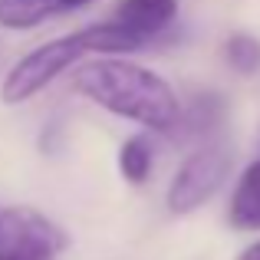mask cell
<instances>
[{"instance_id":"cell-5","label":"cell","mask_w":260,"mask_h":260,"mask_svg":"<svg viewBox=\"0 0 260 260\" xmlns=\"http://www.w3.org/2000/svg\"><path fill=\"white\" fill-rule=\"evenodd\" d=\"M178 17V0H119L115 7V26L135 37L142 46L152 37L165 33Z\"/></svg>"},{"instance_id":"cell-10","label":"cell","mask_w":260,"mask_h":260,"mask_svg":"<svg viewBox=\"0 0 260 260\" xmlns=\"http://www.w3.org/2000/svg\"><path fill=\"white\" fill-rule=\"evenodd\" d=\"M224 53H228V63L244 76L260 70V40L250 37V33H234L224 46Z\"/></svg>"},{"instance_id":"cell-1","label":"cell","mask_w":260,"mask_h":260,"mask_svg":"<svg viewBox=\"0 0 260 260\" xmlns=\"http://www.w3.org/2000/svg\"><path fill=\"white\" fill-rule=\"evenodd\" d=\"M73 89L106 112L139 122L155 132H172L178 125V115H181L172 86L158 73L132 63V59L102 56L79 63L73 70Z\"/></svg>"},{"instance_id":"cell-9","label":"cell","mask_w":260,"mask_h":260,"mask_svg":"<svg viewBox=\"0 0 260 260\" xmlns=\"http://www.w3.org/2000/svg\"><path fill=\"white\" fill-rule=\"evenodd\" d=\"M119 172L128 184H145L152 175V145H148L142 135L128 139L119 148Z\"/></svg>"},{"instance_id":"cell-4","label":"cell","mask_w":260,"mask_h":260,"mask_svg":"<svg viewBox=\"0 0 260 260\" xmlns=\"http://www.w3.org/2000/svg\"><path fill=\"white\" fill-rule=\"evenodd\" d=\"M66 234L37 208L0 211V260H56Z\"/></svg>"},{"instance_id":"cell-2","label":"cell","mask_w":260,"mask_h":260,"mask_svg":"<svg viewBox=\"0 0 260 260\" xmlns=\"http://www.w3.org/2000/svg\"><path fill=\"white\" fill-rule=\"evenodd\" d=\"M139 46H142L139 40L128 37L115 23H99V26L76 30L70 37H56L50 43L30 50L20 63H13L0 95H4L7 106H20V102L40 95L53 79L63 76L66 70H73L83 56H119V53H132Z\"/></svg>"},{"instance_id":"cell-12","label":"cell","mask_w":260,"mask_h":260,"mask_svg":"<svg viewBox=\"0 0 260 260\" xmlns=\"http://www.w3.org/2000/svg\"><path fill=\"white\" fill-rule=\"evenodd\" d=\"M237 260H260V241H257V244H250V247L244 250V254L237 257Z\"/></svg>"},{"instance_id":"cell-11","label":"cell","mask_w":260,"mask_h":260,"mask_svg":"<svg viewBox=\"0 0 260 260\" xmlns=\"http://www.w3.org/2000/svg\"><path fill=\"white\" fill-rule=\"evenodd\" d=\"M53 4H56L59 13H66V10H83V7H89L92 0H53Z\"/></svg>"},{"instance_id":"cell-7","label":"cell","mask_w":260,"mask_h":260,"mask_svg":"<svg viewBox=\"0 0 260 260\" xmlns=\"http://www.w3.org/2000/svg\"><path fill=\"white\" fill-rule=\"evenodd\" d=\"M231 228L247 231V234L260 231V161H254L241 175V181L234 188V198H231Z\"/></svg>"},{"instance_id":"cell-6","label":"cell","mask_w":260,"mask_h":260,"mask_svg":"<svg viewBox=\"0 0 260 260\" xmlns=\"http://www.w3.org/2000/svg\"><path fill=\"white\" fill-rule=\"evenodd\" d=\"M224 99L217 92H198L194 99H191V106L188 109H181V115H178V125L175 128H181V142H188V139H201V145L204 142H214V132L221 128V122H224Z\"/></svg>"},{"instance_id":"cell-8","label":"cell","mask_w":260,"mask_h":260,"mask_svg":"<svg viewBox=\"0 0 260 260\" xmlns=\"http://www.w3.org/2000/svg\"><path fill=\"white\" fill-rule=\"evenodd\" d=\"M53 13H59L53 0H0V26H10V30L37 26Z\"/></svg>"},{"instance_id":"cell-3","label":"cell","mask_w":260,"mask_h":260,"mask_svg":"<svg viewBox=\"0 0 260 260\" xmlns=\"http://www.w3.org/2000/svg\"><path fill=\"white\" fill-rule=\"evenodd\" d=\"M231 165H234V148L224 139L198 145L172 178V188H168L165 198L168 211L172 214H191L204 201H211L217 194V188L224 184V178L231 175Z\"/></svg>"}]
</instances>
